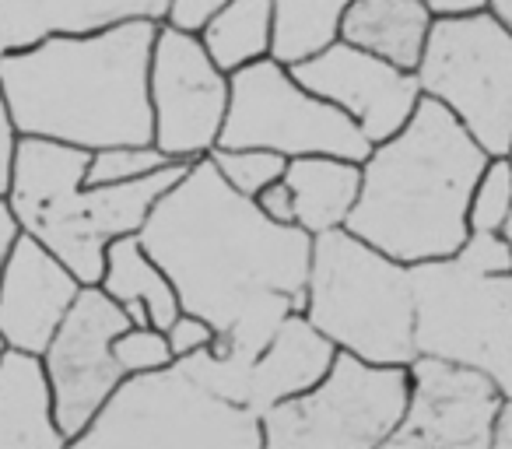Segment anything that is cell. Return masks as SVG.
I'll list each match as a JSON object with an SVG mask.
<instances>
[{"label":"cell","instance_id":"obj_1","mask_svg":"<svg viewBox=\"0 0 512 449\" xmlns=\"http://www.w3.org/2000/svg\"><path fill=\"white\" fill-rule=\"evenodd\" d=\"M137 232L176 285L179 306L218 330L183 362L218 397L242 404L249 365L288 316L306 309L313 236L267 218L207 155L186 165Z\"/></svg>","mask_w":512,"mask_h":449},{"label":"cell","instance_id":"obj_2","mask_svg":"<svg viewBox=\"0 0 512 449\" xmlns=\"http://www.w3.org/2000/svg\"><path fill=\"white\" fill-rule=\"evenodd\" d=\"M162 22L134 18L92 32H53L0 60V92L22 137L99 151L151 144V50Z\"/></svg>","mask_w":512,"mask_h":449},{"label":"cell","instance_id":"obj_3","mask_svg":"<svg viewBox=\"0 0 512 449\" xmlns=\"http://www.w3.org/2000/svg\"><path fill=\"white\" fill-rule=\"evenodd\" d=\"M488 162L474 134L425 95L362 162V193L344 229L411 267L453 257L470 236V193Z\"/></svg>","mask_w":512,"mask_h":449},{"label":"cell","instance_id":"obj_4","mask_svg":"<svg viewBox=\"0 0 512 449\" xmlns=\"http://www.w3.org/2000/svg\"><path fill=\"white\" fill-rule=\"evenodd\" d=\"M92 151L46 137H18L8 204L22 232L53 250L85 285H99L106 246L137 232L190 162H172L134 183L88 186Z\"/></svg>","mask_w":512,"mask_h":449},{"label":"cell","instance_id":"obj_5","mask_svg":"<svg viewBox=\"0 0 512 449\" xmlns=\"http://www.w3.org/2000/svg\"><path fill=\"white\" fill-rule=\"evenodd\" d=\"M302 313L337 351L365 362L407 365L418 355L411 264L386 257L351 229L313 236Z\"/></svg>","mask_w":512,"mask_h":449},{"label":"cell","instance_id":"obj_6","mask_svg":"<svg viewBox=\"0 0 512 449\" xmlns=\"http://www.w3.org/2000/svg\"><path fill=\"white\" fill-rule=\"evenodd\" d=\"M78 449H264V418L225 400L183 358L134 372L113 390Z\"/></svg>","mask_w":512,"mask_h":449},{"label":"cell","instance_id":"obj_7","mask_svg":"<svg viewBox=\"0 0 512 449\" xmlns=\"http://www.w3.org/2000/svg\"><path fill=\"white\" fill-rule=\"evenodd\" d=\"M411 397L407 365L337 351L313 390L264 414V449H386Z\"/></svg>","mask_w":512,"mask_h":449},{"label":"cell","instance_id":"obj_8","mask_svg":"<svg viewBox=\"0 0 512 449\" xmlns=\"http://www.w3.org/2000/svg\"><path fill=\"white\" fill-rule=\"evenodd\" d=\"M418 355L481 369L512 400V274H484L460 257L411 267Z\"/></svg>","mask_w":512,"mask_h":449},{"label":"cell","instance_id":"obj_9","mask_svg":"<svg viewBox=\"0 0 512 449\" xmlns=\"http://www.w3.org/2000/svg\"><path fill=\"white\" fill-rule=\"evenodd\" d=\"M418 81L488 155H512V29L495 11L435 15Z\"/></svg>","mask_w":512,"mask_h":449},{"label":"cell","instance_id":"obj_10","mask_svg":"<svg viewBox=\"0 0 512 449\" xmlns=\"http://www.w3.org/2000/svg\"><path fill=\"white\" fill-rule=\"evenodd\" d=\"M228 78L232 95L218 137L221 148H271L288 158L337 155L351 162H365L376 148L348 113L302 88L281 60H253Z\"/></svg>","mask_w":512,"mask_h":449},{"label":"cell","instance_id":"obj_11","mask_svg":"<svg viewBox=\"0 0 512 449\" xmlns=\"http://www.w3.org/2000/svg\"><path fill=\"white\" fill-rule=\"evenodd\" d=\"M155 144L172 162L211 155L225 127L232 78L204 50L197 32L158 25L148 71Z\"/></svg>","mask_w":512,"mask_h":449},{"label":"cell","instance_id":"obj_12","mask_svg":"<svg viewBox=\"0 0 512 449\" xmlns=\"http://www.w3.org/2000/svg\"><path fill=\"white\" fill-rule=\"evenodd\" d=\"M130 327V316L102 285H85L71 313L43 351V365L53 383L57 421L74 446L81 432L106 407L116 386L127 379L113 355V341Z\"/></svg>","mask_w":512,"mask_h":449},{"label":"cell","instance_id":"obj_13","mask_svg":"<svg viewBox=\"0 0 512 449\" xmlns=\"http://www.w3.org/2000/svg\"><path fill=\"white\" fill-rule=\"evenodd\" d=\"M411 397L386 449H495L502 390L491 376L439 355H414Z\"/></svg>","mask_w":512,"mask_h":449},{"label":"cell","instance_id":"obj_14","mask_svg":"<svg viewBox=\"0 0 512 449\" xmlns=\"http://www.w3.org/2000/svg\"><path fill=\"white\" fill-rule=\"evenodd\" d=\"M292 74L302 88L348 113L372 144L397 134L425 99L418 71L390 64L344 39L330 43L316 57L292 64Z\"/></svg>","mask_w":512,"mask_h":449},{"label":"cell","instance_id":"obj_15","mask_svg":"<svg viewBox=\"0 0 512 449\" xmlns=\"http://www.w3.org/2000/svg\"><path fill=\"white\" fill-rule=\"evenodd\" d=\"M85 281L39 239L22 232L0 274V341L43 355Z\"/></svg>","mask_w":512,"mask_h":449},{"label":"cell","instance_id":"obj_16","mask_svg":"<svg viewBox=\"0 0 512 449\" xmlns=\"http://www.w3.org/2000/svg\"><path fill=\"white\" fill-rule=\"evenodd\" d=\"M334 358L337 344L323 330H316L306 313H292L274 330V337L256 355V362L249 365L242 404L264 418L274 404L313 390L327 376Z\"/></svg>","mask_w":512,"mask_h":449},{"label":"cell","instance_id":"obj_17","mask_svg":"<svg viewBox=\"0 0 512 449\" xmlns=\"http://www.w3.org/2000/svg\"><path fill=\"white\" fill-rule=\"evenodd\" d=\"M71 446L57 421L53 383L43 355L0 351V449H64Z\"/></svg>","mask_w":512,"mask_h":449},{"label":"cell","instance_id":"obj_18","mask_svg":"<svg viewBox=\"0 0 512 449\" xmlns=\"http://www.w3.org/2000/svg\"><path fill=\"white\" fill-rule=\"evenodd\" d=\"M169 0H0V46L22 50L53 32H92L116 22H165Z\"/></svg>","mask_w":512,"mask_h":449},{"label":"cell","instance_id":"obj_19","mask_svg":"<svg viewBox=\"0 0 512 449\" xmlns=\"http://www.w3.org/2000/svg\"><path fill=\"white\" fill-rule=\"evenodd\" d=\"M432 22L435 11L425 0H348L341 39L397 67L418 71Z\"/></svg>","mask_w":512,"mask_h":449},{"label":"cell","instance_id":"obj_20","mask_svg":"<svg viewBox=\"0 0 512 449\" xmlns=\"http://www.w3.org/2000/svg\"><path fill=\"white\" fill-rule=\"evenodd\" d=\"M99 285L127 309L130 323L141 327L169 330L172 320L183 313L176 285L141 243V232H127L106 246V271Z\"/></svg>","mask_w":512,"mask_h":449},{"label":"cell","instance_id":"obj_21","mask_svg":"<svg viewBox=\"0 0 512 449\" xmlns=\"http://www.w3.org/2000/svg\"><path fill=\"white\" fill-rule=\"evenodd\" d=\"M285 183L295 197V225L309 236L344 229L362 193V162L337 155L288 158Z\"/></svg>","mask_w":512,"mask_h":449},{"label":"cell","instance_id":"obj_22","mask_svg":"<svg viewBox=\"0 0 512 449\" xmlns=\"http://www.w3.org/2000/svg\"><path fill=\"white\" fill-rule=\"evenodd\" d=\"M274 4L271 0H228L225 8L197 32L204 50L225 74L271 57Z\"/></svg>","mask_w":512,"mask_h":449},{"label":"cell","instance_id":"obj_23","mask_svg":"<svg viewBox=\"0 0 512 449\" xmlns=\"http://www.w3.org/2000/svg\"><path fill=\"white\" fill-rule=\"evenodd\" d=\"M271 4V57L285 67L316 57L341 39V18L348 0H271Z\"/></svg>","mask_w":512,"mask_h":449},{"label":"cell","instance_id":"obj_24","mask_svg":"<svg viewBox=\"0 0 512 449\" xmlns=\"http://www.w3.org/2000/svg\"><path fill=\"white\" fill-rule=\"evenodd\" d=\"M207 158L225 176V183L232 190H239L242 197H256L264 186L278 183L288 169V155L271 148H221L218 144Z\"/></svg>","mask_w":512,"mask_h":449},{"label":"cell","instance_id":"obj_25","mask_svg":"<svg viewBox=\"0 0 512 449\" xmlns=\"http://www.w3.org/2000/svg\"><path fill=\"white\" fill-rule=\"evenodd\" d=\"M512 214V155H491L470 193V232H505Z\"/></svg>","mask_w":512,"mask_h":449},{"label":"cell","instance_id":"obj_26","mask_svg":"<svg viewBox=\"0 0 512 449\" xmlns=\"http://www.w3.org/2000/svg\"><path fill=\"white\" fill-rule=\"evenodd\" d=\"M172 165V158L151 144H113V148H99L88 158V172L85 183L88 186H109V183H134V179H144L151 172Z\"/></svg>","mask_w":512,"mask_h":449},{"label":"cell","instance_id":"obj_27","mask_svg":"<svg viewBox=\"0 0 512 449\" xmlns=\"http://www.w3.org/2000/svg\"><path fill=\"white\" fill-rule=\"evenodd\" d=\"M113 355L120 362V369L127 376L134 372H151V369H162V365L176 362L172 355V344L169 334L158 327H141V323H130L120 337L113 341Z\"/></svg>","mask_w":512,"mask_h":449},{"label":"cell","instance_id":"obj_28","mask_svg":"<svg viewBox=\"0 0 512 449\" xmlns=\"http://www.w3.org/2000/svg\"><path fill=\"white\" fill-rule=\"evenodd\" d=\"M453 257L484 274H512V243L505 232H470Z\"/></svg>","mask_w":512,"mask_h":449},{"label":"cell","instance_id":"obj_29","mask_svg":"<svg viewBox=\"0 0 512 449\" xmlns=\"http://www.w3.org/2000/svg\"><path fill=\"white\" fill-rule=\"evenodd\" d=\"M169 334V344H172V355L176 358H186V355H193V351H200V348H207V344L218 337V330H214V323H207L204 316H197V313H179L176 320H172V327L165 330Z\"/></svg>","mask_w":512,"mask_h":449},{"label":"cell","instance_id":"obj_30","mask_svg":"<svg viewBox=\"0 0 512 449\" xmlns=\"http://www.w3.org/2000/svg\"><path fill=\"white\" fill-rule=\"evenodd\" d=\"M228 0H169V11H165V25L183 32H200Z\"/></svg>","mask_w":512,"mask_h":449},{"label":"cell","instance_id":"obj_31","mask_svg":"<svg viewBox=\"0 0 512 449\" xmlns=\"http://www.w3.org/2000/svg\"><path fill=\"white\" fill-rule=\"evenodd\" d=\"M253 200L260 204V211H264L271 221H281V225H295V197H292V186L285 183V176H281L278 183L264 186V190L256 193Z\"/></svg>","mask_w":512,"mask_h":449},{"label":"cell","instance_id":"obj_32","mask_svg":"<svg viewBox=\"0 0 512 449\" xmlns=\"http://www.w3.org/2000/svg\"><path fill=\"white\" fill-rule=\"evenodd\" d=\"M18 127L8 113V102H4V92H0V197H8L11 186V169H15V151H18Z\"/></svg>","mask_w":512,"mask_h":449},{"label":"cell","instance_id":"obj_33","mask_svg":"<svg viewBox=\"0 0 512 449\" xmlns=\"http://www.w3.org/2000/svg\"><path fill=\"white\" fill-rule=\"evenodd\" d=\"M18 236H22V225H18L15 211H11L8 197H0V274H4V264H8L11 250H15Z\"/></svg>","mask_w":512,"mask_h":449},{"label":"cell","instance_id":"obj_34","mask_svg":"<svg viewBox=\"0 0 512 449\" xmlns=\"http://www.w3.org/2000/svg\"><path fill=\"white\" fill-rule=\"evenodd\" d=\"M435 15H470V11L491 8V0H425Z\"/></svg>","mask_w":512,"mask_h":449},{"label":"cell","instance_id":"obj_35","mask_svg":"<svg viewBox=\"0 0 512 449\" xmlns=\"http://www.w3.org/2000/svg\"><path fill=\"white\" fill-rule=\"evenodd\" d=\"M495 449H512V400H502V411H498Z\"/></svg>","mask_w":512,"mask_h":449},{"label":"cell","instance_id":"obj_36","mask_svg":"<svg viewBox=\"0 0 512 449\" xmlns=\"http://www.w3.org/2000/svg\"><path fill=\"white\" fill-rule=\"evenodd\" d=\"M491 11H495V15L512 29V0H491Z\"/></svg>","mask_w":512,"mask_h":449},{"label":"cell","instance_id":"obj_37","mask_svg":"<svg viewBox=\"0 0 512 449\" xmlns=\"http://www.w3.org/2000/svg\"><path fill=\"white\" fill-rule=\"evenodd\" d=\"M505 236H509V243H512V214H509V221H505Z\"/></svg>","mask_w":512,"mask_h":449},{"label":"cell","instance_id":"obj_38","mask_svg":"<svg viewBox=\"0 0 512 449\" xmlns=\"http://www.w3.org/2000/svg\"><path fill=\"white\" fill-rule=\"evenodd\" d=\"M4 53H8V50H4V46H0V60H4Z\"/></svg>","mask_w":512,"mask_h":449},{"label":"cell","instance_id":"obj_39","mask_svg":"<svg viewBox=\"0 0 512 449\" xmlns=\"http://www.w3.org/2000/svg\"><path fill=\"white\" fill-rule=\"evenodd\" d=\"M0 351H4V341H0Z\"/></svg>","mask_w":512,"mask_h":449}]
</instances>
